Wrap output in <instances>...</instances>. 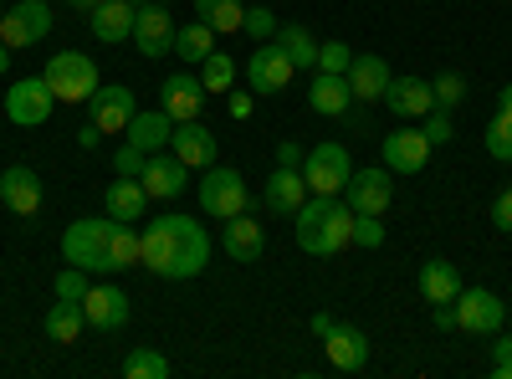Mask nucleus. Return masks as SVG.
I'll return each mask as SVG.
<instances>
[{"mask_svg": "<svg viewBox=\"0 0 512 379\" xmlns=\"http://www.w3.org/2000/svg\"><path fill=\"white\" fill-rule=\"evenodd\" d=\"M420 134L431 139V149H441V144H451L456 139V129H451V113H441V108H431L420 118Z\"/></svg>", "mask_w": 512, "mask_h": 379, "instance_id": "41", "label": "nucleus"}, {"mask_svg": "<svg viewBox=\"0 0 512 379\" xmlns=\"http://www.w3.org/2000/svg\"><path fill=\"white\" fill-rule=\"evenodd\" d=\"M277 26H282V21L272 16V6H251V11H246V21H241V31H246L251 41H272V36H277Z\"/></svg>", "mask_w": 512, "mask_h": 379, "instance_id": "39", "label": "nucleus"}, {"mask_svg": "<svg viewBox=\"0 0 512 379\" xmlns=\"http://www.w3.org/2000/svg\"><path fill=\"white\" fill-rule=\"evenodd\" d=\"M159 6H169V0H159Z\"/></svg>", "mask_w": 512, "mask_h": 379, "instance_id": "55", "label": "nucleus"}, {"mask_svg": "<svg viewBox=\"0 0 512 379\" xmlns=\"http://www.w3.org/2000/svg\"><path fill=\"white\" fill-rule=\"evenodd\" d=\"M292 57L277 47V41H256V52L246 57V82H251V93H282L287 82H292Z\"/></svg>", "mask_w": 512, "mask_h": 379, "instance_id": "12", "label": "nucleus"}, {"mask_svg": "<svg viewBox=\"0 0 512 379\" xmlns=\"http://www.w3.org/2000/svg\"><path fill=\"white\" fill-rule=\"evenodd\" d=\"M103 210L113 221H144V210H149V190H144V180H128V175H118L113 185H108V195H103Z\"/></svg>", "mask_w": 512, "mask_h": 379, "instance_id": "25", "label": "nucleus"}, {"mask_svg": "<svg viewBox=\"0 0 512 379\" xmlns=\"http://www.w3.org/2000/svg\"><path fill=\"white\" fill-rule=\"evenodd\" d=\"M88 103H93V118H88V123H93L103 139H108V134H123L128 123H134V113H139V108H134V93L118 88V82H113V88H98Z\"/></svg>", "mask_w": 512, "mask_h": 379, "instance_id": "15", "label": "nucleus"}, {"mask_svg": "<svg viewBox=\"0 0 512 379\" xmlns=\"http://www.w3.org/2000/svg\"><path fill=\"white\" fill-rule=\"evenodd\" d=\"M384 108L400 113V118H425V113L436 108L431 82H425V77H395V82H390V93H384Z\"/></svg>", "mask_w": 512, "mask_h": 379, "instance_id": "24", "label": "nucleus"}, {"mask_svg": "<svg viewBox=\"0 0 512 379\" xmlns=\"http://www.w3.org/2000/svg\"><path fill=\"white\" fill-rule=\"evenodd\" d=\"M456 292H461V272H456L446 257H431V262L420 267V298L431 303V308H436V303H451Z\"/></svg>", "mask_w": 512, "mask_h": 379, "instance_id": "29", "label": "nucleus"}, {"mask_svg": "<svg viewBox=\"0 0 512 379\" xmlns=\"http://www.w3.org/2000/svg\"><path fill=\"white\" fill-rule=\"evenodd\" d=\"M323 349H328V364H333L338 374H359V369L369 364V339H364L354 323H333V328L323 333Z\"/></svg>", "mask_w": 512, "mask_h": 379, "instance_id": "17", "label": "nucleus"}, {"mask_svg": "<svg viewBox=\"0 0 512 379\" xmlns=\"http://www.w3.org/2000/svg\"><path fill=\"white\" fill-rule=\"evenodd\" d=\"M159 98H164V113L175 118V123H190L200 113V103H205V82L195 72H175V77H164Z\"/></svg>", "mask_w": 512, "mask_h": 379, "instance_id": "22", "label": "nucleus"}, {"mask_svg": "<svg viewBox=\"0 0 512 379\" xmlns=\"http://www.w3.org/2000/svg\"><path fill=\"white\" fill-rule=\"evenodd\" d=\"M134 47L139 57H169L175 52V16L159 0H139L134 6Z\"/></svg>", "mask_w": 512, "mask_h": 379, "instance_id": "9", "label": "nucleus"}, {"mask_svg": "<svg viewBox=\"0 0 512 379\" xmlns=\"http://www.w3.org/2000/svg\"><path fill=\"white\" fill-rule=\"evenodd\" d=\"M277 164H292V170H303V154H297V144H277Z\"/></svg>", "mask_w": 512, "mask_h": 379, "instance_id": "47", "label": "nucleus"}, {"mask_svg": "<svg viewBox=\"0 0 512 379\" xmlns=\"http://www.w3.org/2000/svg\"><path fill=\"white\" fill-rule=\"evenodd\" d=\"M262 200H267L272 216H297V210H303V200H308V180H303V170H292V164H277L272 180H267V190H262Z\"/></svg>", "mask_w": 512, "mask_h": 379, "instance_id": "19", "label": "nucleus"}, {"mask_svg": "<svg viewBox=\"0 0 512 379\" xmlns=\"http://www.w3.org/2000/svg\"><path fill=\"white\" fill-rule=\"evenodd\" d=\"M492 226H497V231H512V190H502V195L492 200Z\"/></svg>", "mask_w": 512, "mask_h": 379, "instance_id": "46", "label": "nucleus"}, {"mask_svg": "<svg viewBox=\"0 0 512 379\" xmlns=\"http://www.w3.org/2000/svg\"><path fill=\"white\" fill-rule=\"evenodd\" d=\"M0 205L16 210V216H36L41 210V180L31 164H11L6 175H0Z\"/></svg>", "mask_w": 512, "mask_h": 379, "instance_id": "21", "label": "nucleus"}, {"mask_svg": "<svg viewBox=\"0 0 512 379\" xmlns=\"http://www.w3.org/2000/svg\"><path fill=\"white\" fill-rule=\"evenodd\" d=\"M384 170L390 175H420L425 164H431V139H425L420 129H395V134H384Z\"/></svg>", "mask_w": 512, "mask_h": 379, "instance_id": "13", "label": "nucleus"}, {"mask_svg": "<svg viewBox=\"0 0 512 379\" xmlns=\"http://www.w3.org/2000/svg\"><path fill=\"white\" fill-rule=\"evenodd\" d=\"M277 47L292 57V67H318V41H313V31L308 26H277Z\"/></svg>", "mask_w": 512, "mask_h": 379, "instance_id": "34", "label": "nucleus"}, {"mask_svg": "<svg viewBox=\"0 0 512 379\" xmlns=\"http://www.w3.org/2000/svg\"><path fill=\"white\" fill-rule=\"evenodd\" d=\"M139 241H144L139 267H149L154 277H169V282H190L210 262V236L190 216H159L139 231Z\"/></svg>", "mask_w": 512, "mask_h": 379, "instance_id": "1", "label": "nucleus"}, {"mask_svg": "<svg viewBox=\"0 0 512 379\" xmlns=\"http://www.w3.org/2000/svg\"><path fill=\"white\" fill-rule=\"evenodd\" d=\"M113 216H103V221H72L67 231H62V257L72 262V267H82V272H108V241H113Z\"/></svg>", "mask_w": 512, "mask_h": 379, "instance_id": "5", "label": "nucleus"}, {"mask_svg": "<svg viewBox=\"0 0 512 379\" xmlns=\"http://www.w3.org/2000/svg\"><path fill=\"white\" fill-rule=\"evenodd\" d=\"M344 77H349V93H354V103H384V93H390V82H395L390 62H384L379 52L354 57Z\"/></svg>", "mask_w": 512, "mask_h": 379, "instance_id": "14", "label": "nucleus"}, {"mask_svg": "<svg viewBox=\"0 0 512 379\" xmlns=\"http://www.w3.org/2000/svg\"><path fill=\"white\" fill-rule=\"evenodd\" d=\"M431 98H436L441 113L461 108V98H466V77H461V72H441V77H431Z\"/></svg>", "mask_w": 512, "mask_h": 379, "instance_id": "38", "label": "nucleus"}, {"mask_svg": "<svg viewBox=\"0 0 512 379\" xmlns=\"http://www.w3.org/2000/svg\"><path fill=\"white\" fill-rule=\"evenodd\" d=\"M77 144H82V149H98V144H103V134L93 129V123H82V134H77Z\"/></svg>", "mask_w": 512, "mask_h": 379, "instance_id": "49", "label": "nucleus"}, {"mask_svg": "<svg viewBox=\"0 0 512 379\" xmlns=\"http://www.w3.org/2000/svg\"><path fill=\"white\" fill-rule=\"evenodd\" d=\"M497 108H502V113H512V82H507V88H502V98H497Z\"/></svg>", "mask_w": 512, "mask_h": 379, "instance_id": "51", "label": "nucleus"}, {"mask_svg": "<svg viewBox=\"0 0 512 379\" xmlns=\"http://www.w3.org/2000/svg\"><path fill=\"white\" fill-rule=\"evenodd\" d=\"M139 180H144L149 200H175V195H185V185H190V164L159 149V154H149V164H144Z\"/></svg>", "mask_w": 512, "mask_h": 379, "instance_id": "16", "label": "nucleus"}, {"mask_svg": "<svg viewBox=\"0 0 512 379\" xmlns=\"http://www.w3.org/2000/svg\"><path fill=\"white\" fill-rule=\"evenodd\" d=\"M47 31H52V6H47V0H16V6L0 16V41H6L11 52L36 47Z\"/></svg>", "mask_w": 512, "mask_h": 379, "instance_id": "8", "label": "nucleus"}, {"mask_svg": "<svg viewBox=\"0 0 512 379\" xmlns=\"http://www.w3.org/2000/svg\"><path fill=\"white\" fill-rule=\"evenodd\" d=\"M0 16H6V6H0Z\"/></svg>", "mask_w": 512, "mask_h": 379, "instance_id": "54", "label": "nucleus"}, {"mask_svg": "<svg viewBox=\"0 0 512 379\" xmlns=\"http://www.w3.org/2000/svg\"><path fill=\"white\" fill-rule=\"evenodd\" d=\"M221 246H226L231 262H256V257L267 251V231H262V221H256V216H246V210H241V216L226 221Z\"/></svg>", "mask_w": 512, "mask_h": 379, "instance_id": "23", "label": "nucleus"}, {"mask_svg": "<svg viewBox=\"0 0 512 379\" xmlns=\"http://www.w3.org/2000/svg\"><path fill=\"white\" fill-rule=\"evenodd\" d=\"M349 62H354V52L344 47V41H323V47H318V72H338V77H344Z\"/></svg>", "mask_w": 512, "mask_h": 379, "instance_id": "42", "label": "nucleus"}, {"mask_svg": "<svg viewBox=\"0 0 512 379\" xmlns=\"http://www.w3.org/2000/svg\"><path fill=\"white\" fill-rule=\"evenodd\" d=\"M41 77L52 82V98L57 103H88L103 88V82H98V62L88 52H57Z\"/></svg>", "mask_w": 512, "mask_h": 379, "instance_id": "4", "label": "nucleus"}, {"mask_svg": "<svg viewBox=\"0 0 512 379\" xmlns=\"http://www.w3.org/2000/svg\"><path fill=\"white\" fill-rule=\"evenodd\" d=\"M292 226H297V246H303L308 257H338L344 246H354V210H349V200H338V195L303 200V210L292 216Z\"/></svg>", "mask_w": 512, "mask_h": 379, "instance_id": "2", "label": "nucleus"}, {"mask_svg": "<svg viewBox=\"0 0 512 379\" xmlns=\"http://www.w3.org/2000/svg\"><path fill=\"white\" fill-rule=\"evenodd\" d=\"M67 6H77V11H93V6H103V0H67Z\"/></svg>", "mask_w": 512, "mask_h": 379, "instance_id": "53", "label": "nucleus"}, {"mask_svg": "<svg viewBox=\"0 0 512 379\" xmlns=\"http://www.w3.org/2000/svg\"><path fill=\"white\" fill-rule=\"evenodd\" d=\"M200 205H205V216H216V221L241 216V210L251 205V190H246L241 170H231V164H210L205 180H200Z\"/></svg>", "mask_w": 512, "mask_h": 379, "instance_id": "6", "label": "nucleus"}, {"mask_svg": "<svg viewBox=\"0 0 512 379\" xmlns=\"http://www.w3.org/2000/svg\"><path fill=\"white\" fill-rule=\"evenodd\" d=\"M82 313H88V323H93V328L113 333V328H123V323H128V292H123V287H113V282H93L88 292H82Z\"/></svg>", "mask_w": 512, "mask_h": 379, "instance_id": "18", "label": "nucleus"}, {"mask_svg": "<svg viewBox=\"0 0 512 379\" xmlns=\"http://www.w3.org/2000/svg\"><path fill=\"white\" fill-rule=\"evenodd\" d=\"M507 323V303L492 287H461L451 298V328L461 333H482V339H497Z\"/></svg>", "mask_w": 512, "mask_h": 379, "instance_id": "3", "label": "nucleus"}, {"mask_svg": "<svg viewBox=\"0 0 512 379\" xmlns=\"http://www.w3.org/2000/svg\"><path fill=\"white\" fill-rule=\"evenodd\" d=\"M308 103H313V113H323V118H344V113H349V103H354L349 77H338V72H318V77H313V88H308Z\"/></svg>", "mask_w": 512, "mask_h": 379, "instance_id": "28", "label": "nucleus"}, {"mask_svg": "<svg viewBox=\"0 0 512 379\" xmlns=\"http://www.w3.org/2000/svg\"><path fill=\"white\" fill-rule=\"evenodd\" d=\"M349 175H354V164H349V149L344 144L328 139V144H313L303 154V180H308L313 195H344Z\"/></svg>", "mask_w": 512, "mask_h": 379, "instance_id": "7", "label": "nucleus"}, {"mask_svg": "<svg viewBox=\"0 0 512 379\" xmlns=\"http://www.w3.org/2000/svg\"><path fill=\"white\" fill-rule=\"evenodd\" d=\"M492 374L497 379H512V333H497V344H492Z\"/></svg>", "mask_w": 512, "mask_h": 379, "instance_id": "45", "label": "nucleus"}, {"mask_svg": "<svg viewBox=\"0 0 512 379\" xmlns=\"http://www.w3.org/2000/svg\"><path fill=\"white\" fill-rule=\"evenodd\" d=\"M195 16L216 31V36H226V31H241L246 6H241V0H195Z\"/></svg>", "mask_w": 512, "mask_h": 379, "instance_id": "33", "label": "nucleus"}, {"mask_svg": "<svg viewBox=\"0 0 512 379\" xmlns=\"http://www.w3.org/2000/svg\"><path fill=\"white\" fill-rule=\"evenodd\" d=\"M210 52H216V31H210L200 16L175 31V57H180V62H205Z\"/></svg>", "mask_w": 512, "mask_h": 379, "instance_id": "31", "label": "nucleus"}, {"mask_svg": "<svg viewBox=\"0 0 512 379\" xmlns=\"http://www.w3.org/2000/svg\"><path fill=\"white\" fill-rule=\"evenodd\" d=\"M6 67H11V47L0 41V77H6Z\"/></svg>", "mask_w": 512, "mask_h": 379, "instance_id": "52", "label": "nucleus"}, {"mask_svg": "<svg viewBox=\"0 0 512 379\" xmlns=\"http://www.w3.org/2000/svg\"><path fill=\"white\" fill-rule=\"evenodd\" d=\"M200 82H205V93H231L236 88V62L216 47V52L200 62Z\"/></svg>", "mask_w": 512, "mask_h": 379, "instance_id": "35", "label": "nucleus"}, {"mask_svg": "<svg viewBox=\"0 0 512 379\" xmlns=\"http://www.w3.org/2000/svg\"><path fill=\"white\" fill-rule=\"evenodd\" d=\"M308 328H313V333H318V339H323V333L333 328V318H328V313H313V323H308Z\"/></svg>", "mask_w": 512, "mask_h": 379, "instance_id": "50", "label": "nucleus"}, {"mask_svg": "<svg viewBox=\"0 0 512 379\" xmlns=\"http://www.w3.org/2000/svg\"><path fill=\"white\" fill-rule=\"evenodd\" d=\"M88 21L103 47H118L123 36H134V0H103V6L88 11Z\"/></svg>", "mask_w": 512, "mask_h": 379, "instance_id": "26", "label": "nucleus"}, {"mask_svg": "<svg viewBox=\"0 0 512 379\" xmlns=\"http://www.w3.org/2000/svg\"><path fill=\"white\" fill-rule=\"evenodd\" d=\"M128 144H139L144 154H159V149H169V139H175V118H169L164 108H154V113H134V123H128Z\"/></svg>", "mask_w": 512, "mask_h": 379, "instance_id": "27", "label": "nucleus"}, {"mask_svg": "<svg viewBox=\"0 0 512 379\" xmlns=\"http://www.w3.org/2000/svg\"><path fill=\"white\" fill-rule=\"evenodd\" d=\"M144 164H149V154H144L139 144H123V149L113 154V170L128 175V180H139V175H144Z\"/></svg>", "mask_w": 512, "mask_h": 379, "instance_id": "43", "label": "nucleus"}, {"mask_svg": "<svg viewBox=\"0 0 512 379\" xmlns=\"http://www.w3.org/2000/svg\"><path fill=\"white\" fill-rule=\"evenodd\" d=\"M123 374L128 379H169V374H175V364H169L159 349H134V354L123 359Z\"/></svg>", "mask_w": 512, "mask_h": 379, "instance_id": "36", "label": "nucleus"}, {"mask_svg": "<svg viewBox=\"0 0 512 379\" xmlns=\"http://www.w3.org/2000/svg\"><path fill=\"white\" fill-rule=\"evenodd\" d=\"M487 154H492L497 164H512V113H502V108H497V118L487 123Z\"/></svg>", "mask_w": 512, "mask_h": 379, "instance_id": "37", "label": "nucleus"}, {"mask_svg": "<svg viewBox=\"0 0 512 379\" xmlns=\"http://www.w3.org/2000/svg\"><path fill=\"white\" fill-rule=\"evenodd\" d=\"M6 118L16 123V129H36V123H47V118H52V82H47V77H21V82H11Z\"/></svg>", "mask_w": 512, "mask_h": 379, "instance_id": "10", "label": "nucleus"}, {"mask_svg": "<svg viewBox=\"0 0 512 379\" xmlns=\"http://www.w3.org/2000/svg\"><path fill=\"white\" fill-rule=\"evenodd\" d=\"M169 154L185 159L190 170H210L216 164V134L205 129V123H175V139H169Z\"/></svg>", "mask_w": 512, "mask_h": 379, "instance_id": "20", "label": "nucleus"}, {"mask_svg": "<svg viewBox=\"0 0 512 379\" xmlns=\"http://www.w3.org/2000/svg\"><path fill=\"white\" fill-rule=\"evenodd\" d=\"M251 98L256 93H231V118H251Z\"/></svg>", "mask_w": 512, "mask_h": 379, "instance_id": "48", "label": "nucleus"}, {"mask_svg": "<svg viewBox=\"0 0 512 379\" xmlns=\"http://www.w3.org/2000/svg\"><path fill=\"white\" fill-rule=\"evenodd\" d=\"M139 257H144L139 231L128 226V221H118V226H113V241H108V272H128V267H139Z\"/></svg>", "mask_w": 512, "mask_h": 379, "instance_id": "32", "label": "nucleus"}, {"mask_svg": "<svg viewBox=\"0 0 512 379\" xmlns=\"http://www.w3.org/2000/svg\"><path fill=\"white\" fill-rule=\"evenodd\" d=\"M354 246H384V221L379 216H354Z\"/></svg>", "mask_w": 512, "mask_h": 379, "instance_id": "44", "label": "nucleus"}, {"mask_svg": "<svg viewBox=\"0 0 512 379\" xmlns=\"http://www.w3.org/2000/svg\"><path fill=\"white\" fill-rule=\"evenodd\" d=\"M344 200H349V210L354 216H384L390 210V200H395V180H390V170H354L349 175V185H344Z\"/></svg>", "mask_w": 512, "mask_h": 379, "instance_id": "11", "label": "nucleus"}, {"mask_svg": "<svg viewBox=\"0 0 512 379\" xmlns=\"http://www.w3.org/2000/svg\"><path fill=\"white\" fill-rule=\"evenodd\" d=\"M88 287H93L88 272L72 267V262H67V272H57V282H52V292H57V298H67V303H82V292H88Z\"/></svg>", "mask_w": 512, "mask_h": 379, "instance_id": "40", "label": "nucleus"}, {"mask_svg": "<svg viewBox=\"0 0 512 379\" xmlns=\"http://www.w3.org/2000/svg\"><path fill=\"white\" fill-rule=\"evenodd\" d=\"M82 328H88V313H82V303L57 298L52 313H47V339H52V344H77Z\"/></svg>", "mask_w": 512, "mask_h": 379, "instance_id": "30", "label": "nucleus"}]
</instances>
